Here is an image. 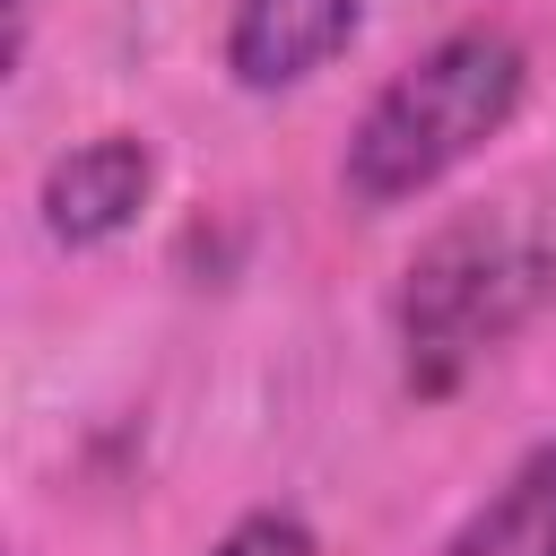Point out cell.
<instances>
[{"instance_id":"cell-1","label":"cell","mask_w":556,"mask_h":556,"mask_svg":"<svg viewBox=\"0 0 556 556\" xmlns=\"http://www.w3.org/2000/svg\"><path fill=\"white\" fill-rule=\"evenodd\" d=\"M513 104H521V52L486 26L443 35L417 70H400L365 104V122L348 139V200L391 208V200L443 182L460 156H478L513 122Z\"/></svg>"},{"instance_id":"cell-6","label":"cell","mask_w":556,"mask_h":556,"mask_svg":"<svg viewBox=\"0 0 556 556\" xmlns=\"http://www.w3.org/2000/svg\"><path fill=\"white\" fill-rule=\"evenodd\" d=\"M217 556H313V530L295 513H252L243 530H226Z\"/></svg>"},{"instance_id":"cell-2","label":"cell","mask_w":556,"mask_h":556,"mask_svg":"<svg viewBox=\"0 0 556 556\" xmlns=\"http://www.w3.org/2000/svg\"><path fill=\"white\" fill-rule=\"evenodd\" d=\"M539 295V252L513 235V226H452L417 269H408V295H400V321H408V365L426 382H443L460 356H478L486 339H504Z\"/></svg>"},{"instance_id":"cell-4","label":"cell","mask_w":556,"mask_h":556,"mask_svg":"<svg viewBox=\"0 0 556 556\" xmlns=\"http://www.w3.org/2000/svg\"><path fill=\"white\" fill-rule=\"evenodd\" d=\"M148 200V148L139 139H87L43 174V226L61 243H104Z\"/></svg>"},{"instance_id":"cell-5","label":"cell","mask_w":556,"mask_h":556,"mask_svg":"<svg viewBox=\"0 0 556 556\" xmlns=\"http://www.w3.org/2000/svg\"><path fill=\"white\" fill-rule=\"evenodd\" d=\"M443 556H556V443H539L469 521Z\"/></svg>"},{"instance_id":"cell-3","label":"cell","mask_w":556,"mask_h":556,"mask_svg":"<svg viewBox=\"0 0 556 556\" xmlns=\"http://www.w3.org/2000/svg\"><path fill=\"white\" fill-rule=\"evenodd\" d=\"M356 35V0H243L226 61L243 87H295Z\"/></svg>"}]
</instances>
